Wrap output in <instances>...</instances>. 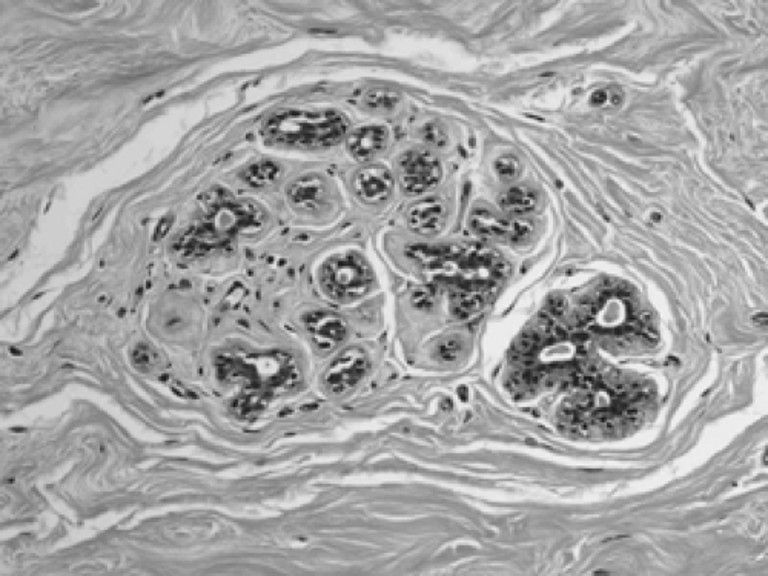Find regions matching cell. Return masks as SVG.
Segmentation results:
<instances>
[{"label": "cell", "instance_id": "cell-1", "mask_svg": "<svg viewBox=\"0 0 768 576\" xmlns=\"http://www.w3.org/2000/svg\"><path fill=\"white\" fill-rule=\"evenodd\" d=\"M217 375L239 388L236 414H259L275 398L288 394L300 381V368L291 354L282 351L222 354L216 361Z\"/></svg>", "mask_w": 768, "mask_h": 576}, {"label": "cell", "instance_id": "cell-2", "mask_svg": "<svg viewBox=\"0 0 768 576\" xmlns=\"http://www.w3.org/2000/svg\"><path fill=\"white\" fill-rule=\"evenodd\" d=\"M435 279L451 285L452 294L489 295L497 288L504 265L492 251L481 248H432L417 246L409 251Z\"/></svg>", "mask_w": 768, "mask_h": 576}, {"label": "cell", "instance_id": "cell-3", "mask_svg": "<svg viewBox=\"0 0 768 576\" xmlns=\"http://www.w3.org/2000/svg\"><path fill=\"white\" fill-rule=\"evenodd\" d=\"M263 211L246 200L222 196L209 202L205 214L177 240V254L185 259L203 257L225 248L245 232L262 226Z\"/></svg>", "mask_w": 768, "mask_h": 576}, {"label": "cell", "instance_id": "cell-4", "mask_svg": "<svg viewBox=\"0 0 768 576\" xmlns=\"http://www.w3.org/2000/svg\"><path fill=\"white\" fill-rule=\"evenodd\" d=\"M348 133L349 120L334 110L282 111L269 117L260 130L268 145L291 149L331 148Z\"/></svg>", "mask_w": 768, "mask_h": 576}, {"label": "cell", "instance_id": "cell-5", "mask_svg": "<svg viewBox=\"0 0 768 576\" xmlns=\"http://www.w3.org/2000/svg\"><path fill=\"white\" fill-rule=\"evenodd\" d=\"M374 272L363 255L355 251L332 255L320 269V286L338 303H354L371 291Z\"/></svg>", "mask_w": 768, "mask_h": 576}, {"label": "cell", "instance_id": "cell-6", "mask_svg": "<svg viewBox=\"0 0 768 576\" xmlns=\"http://www.w3.org/2000/svg\"><path fill=\"white\" fill-rule=\"evenodd\" d=\"M443 177L440 160L429 151H408L400 159L398 182L401 191L408 196H420L431 191Z\"/></svg>", "mask_w": 768, "mask_h": 576}, {"label": "cell", "instance_id": "cell-7", "mask_svg": "<svg viewBox=\"0 0 768 576\" xmlns=\"http://www.w3.org/2000/svg\"><path fill=\"white\" fill-rule=\"evenodd\" d=\"M369 366L371 363L365 349L354 346L341 351L323 375L326 391L335 395L351 391L368 374Z\"/></svg>", "mask_w": 768, "mask_h": 576}, {"label": "cell", "instance_id": "cell-8", "mask_svg": "<svg viewBox=\"0 0 768 576\" xmlns=\"http://www.w3.org/2000/svg\"><path fill=\"white\" fill-rule=\"evenodd\" d=\"M469 225L481 239L497 242L523 243L533 231V226L526 220L501 217L486 208L474 209Z\"/></svg>", "mask_w": 768, "mask_h": 576}, {"label": "cell", "instance_id": "cell-9", "mask_svg": "<svg viewBox=\"0 0 768 576\" xmlns=\"http://www.w3.org/2000/svg\"><path fill=\"white\" fill-rule=\"evenodd\" d=\"M303 326L315 348L322 354L337 351L348 338V325L340 315L329 311L309 312L303 317Z\"/></svg>", "mask_w": 768, "mask_h": 576}, {"label": "cell", "instance_id": "cell-10", "mask_svg": "<svg viewBox=\"0 0 768 576\" xmlns=\"http://www.w3.org/2000/svg\"><path fill=\"white\" fill-rule=\"evenodd\" d=\"M447 206L441 199H426L415 203L408 212V225L421 237H434L447 225Z\"/></svg>", "mask_w": 768, "mask_h": 576}, {"label": "cell", "instance_id": "cell-11", "mask_svg": "<svg viewBox=\"0 0 768 576\" xmlns=\"http://www.w3.org/2000/svg\"><path fill=\"white\" fill-rule=\"evenodd\" d=\"M288 200L297 211L317 212L328 203V183L318 176H305L289 185Z\"/></svg>", "mask_w": 768, "mask_h": 576}, {"label": "cell", "instance_id": "cell-12", "mask_svg": "<svg viewBox=\"0 0 768 576\" xmlns=\"http://www.w3.org/2000/svg\"><path fill=\"white\" fill-rule=\"evenodd\" d=\"M355 191L366 203H381L391 197L395 180L391 171L384 166H368L355 176Z\"/></svg>", "mask_w": 768, "mask_h": 576}, {"label": "cell", "instance_id": "cell-13", "mask_svg": "<svg viewBox=\"0 0 768 576\" xmlns=\"http://www.w3.org/2000/svg\"><path fill=\"white\" fill-rule=\"evenodd\" d=\"M389 130L383 125L361 126L346 137L349 154L357 162H371L388 146Z\"/></svg>", "mask_w": 768, "mask_h": 576}, {"label": "cell", "instance_id": "cell-14", "mask_svg": "<svg viewBox=\"0 0 768 576\" xmlns=\"http://www.w3.org/2000/svg\"><path fill=\"white\" fill-rule=\"evenodd\" d=\"M540 202L537 192L527 186H514L507 191L501 192L498 197V206L501 211L506 212L509 216H526L530 212L535 211Z\"/></svg>", "mask_w": 768, "mask_h": 576}, {"label": "cell", "instance_id": "cell-15", "mask_svg": "<svg viewBox=\"0 0 768 576\" xmlns=\"http://www.w3.org/2000/svg\"><path fill=\"white\" fill-rule=\"evenodd\" d=\"M280 176H282V168L279 163L269 162V160L252 163L240 173V179L252 188H266L277 182Z\"/></svg>", "mask_w": 768, "mask_h": 576}, {"label": "cell", "instance_id": "cell-16", "mask_svg": "<svg viewBox=\"0 0 768 576\" xmlns=\"http://www.w3.org/2000/svg\"><path fill=\"white\" fill-rule=\"evenodd\" d=\"M495 171H497L498 177H500L501 180L510 182V180L518 179V177L521 176L520 160L515 159V157L512 156L500 157V159L495 162Z\"/></svg>", "mask_w": 768, "mask_h": 576}, {"label": "cell", "instance_id": "cell-17", "mask_svg": "<svg viewBox=\"0 0 768 576\" xmlns=\"http://www.w3.org/2000/svg\"><path fill=\"white\" fill-rule=\"evenodd\" d=\"M461 351H463V341L457 335H452V337L441 340L435 352H437V357L441 361H454L457 360Z\"/></svg>", "mask_w": 768, "mask_h": 576}, {"label": "cell", "instance_id": "cell-18", "mask_svg": "<svg viewBox=\"0 0 768 576\" xmlns=\"http://www.w3.org/2000/svg\"><path fill=\"white\" fill-rule=\"evenodd\" d=\"M366 103H368V106H371V108H388V106H394L392 105V103H394V97H392L391 94L380 91V93L369 94Z\"/></svg>", "mask_w": 768, "mask_h": 576}, {"label": "cell", "instance_id": "cell-19", "mask_svg": "<svg viewBox=\"0 0 768 576\" xmlns=\"http://www.w3.org/2000/svg\"><path fill=\"white\" fill-rule=\"evenodd\" d=\"M426 133H429V136H426V139H428L429 142L435 143V145H443L444 134L440 128H437V126H431V128H429Z\"/></svg>", "mask_w": 768, "mask_h": 576}, {"label": "cell", "instance_id": "cell-20", "mask_svg": "<svg viewBox=\"0 0 768 576\" xmlns=\"http://www.w3.org/2000/svg\"><path fill=\"white\" fill-rule=\"evenodd\" d=\"M607 100H609V91L606 90L595 91V93L592 94V97H590V103H592L593 106H604L606 105Z\"/></svg>", "mask_w": 768, "mask_h": 576}]
</instances>
